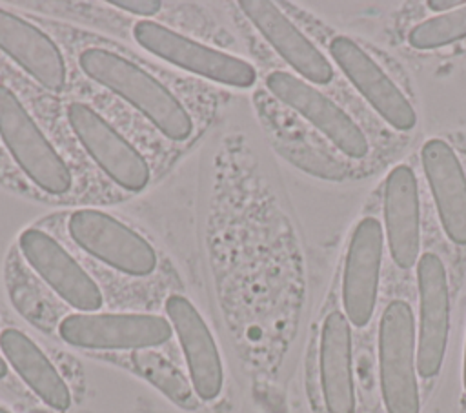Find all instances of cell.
<instances>
[{
	"mask_svg": "<svg viewBox=\"0 0 466 413\" xmlns=\"http://www.w3.org/2000/svg\"><path fill=\"white\" fill-rule=\"evenodd\" d=\"M466 38V5L417 24L408 42L415 49H437Z\"/></svg>",
	"mask_w": 466,
	"mask_h": 413,
	"instance_id": "cell-21",
	"label": "cell"
},
{
	"mask_svg": "<svg viewBox=\"0 0 466 413\" xmlns=\"http://www.w3.org/2000/svg\"><path fill=\"white\" fill-rule=\"evenodd\" d=\"M171 324L149 313H73L58 324L66 344L84 349H149L171 338Z\"/></svg>",
	"mask_w": 466,
	"mask_h": 413,
	"instance_id": "cell-6",
	"label": "cell"
},
{
	"mask_svg": "<svg viewBox=\"0 0 466 413\" xmlns=\"http://www.w3.org/2000/svg\"><path fill=\"white\" fill-rule=\"evenodd\" d=\"M266 86L280 102L322 131L346 156L362 158L368 155V138L362 129L346 111L313 86L286 71L269 73Z\"/></svg>",
	"mask_w": 466,
	"mask_h": 413,
	"instance_id": "cell-8",
	"label": "cell"
},
{
	"mask_svg": "<svg viewBox=\"0 0 466 413\" xmlns=\"http://www.w3.org/2000/svg\"><path fill=\"white\" fill-rule=\"evenodd\" d=\"M109 4L133 13V15H140V16H151L155 13L160 11L162 4L158 0H111Z\"/></svg>",
	"mask_w": 466,
	"mask_h": 413,
	"instance_id": "cell-22",
	"label": "cell"
},
{
	"mask_svg": "<svg viewBox=\"0 0 466 413\" xmlns=\"http://www.w3.org/2000/svg\"><path fill=\"white\" fill-rule=\"evenodd\" d=\"M166 313L180 340L191 386L200 400H213L220 395L224 369L215 338L197 311L182 295H171L166 300Z\"/></svg>",
	"mask_w": 466,
	"mask_h": 413,
	"instance_id": "cell-13",
	"label": "cell"
},
{
	"mask_svg": "<svg viewBox=\"0 0 466 413\" xmlns=\"http://www.w3.org/2000/svg\"><path fill=\"white\" fill-rule=\"evenodd\" d=\"M320 384L328 413H355L351 329L340 311H331L322 324Z\"/></svg>",
	"mask_w": 466,
	"mask_h": 413,
	"instance_id": "cell-18",
	"label": "cell"
},
{
	"mask_svg": "<svg viewBox=\"0 0 466 413\" xmlns=\"http://www.w3.org/2000/svg\"><path fill=\"white\" fill-rule=\"evenodd\" d=\"M18 244L29 266L62 300L80 313H95L100 309V287L51 235L29 227L20 235Z\"/></svg>",
	"mask_w": 466,
	"mask_h": 413,
	"instance_id": "cell-9",
	"label": "cell"
},
{
	"mask_svg": "<svg viewBox=\"0 0 466 413\" xmlns=\"http://www.w3.org/2000/svg\"><path fill=\"white\" fill-rule=\"evenodd\" d=\"M462 384L466 389V346H464V366H462Z\"/></svg>",
	"mask_w": 466,
	"mask_h": 413,
	"instance_id": "cell-25",
	"label": "cell"
},
{
	"mask_svg": "<svg viewBox=\"0 0 466 413\" xmlns=\"http://www.w3.org/2000/svg\"><path fill=\"white\" fill-rule=\"evenodd\" d=\"M0 349L27 388L55 411L71 406V391L46 353L20 329L7 327L0 333Z\"/></svg>",
	"mask_w": 466,
	"mask_h": 413,
	"instance_id": "cell-19",
	"label": "cell"
},
{
	"mask_svg": "<svg viewBox=\"0 0 466 413\" xmlns=\"http://www.w3.org/2000/svg\"><path fill=\"white\" fill-rule=\"evenodd\" d=\"M419 286V340L417 371L431 378L441 371L450 333V293L442 260L435 253H422L417 262Z\"/></svg>",
	"mask_w": 466,
	"mask_h": 413,
	"instance_id": "cell-10",
	"label": "cell"
},
{
	"mask_svg": "<svg viewBox=\"0 0 466 413\" xmlns=\"http://www.w3.org/2000/svg\"><path fill=\"white\" fill-rule=\"evenodd\" d=\"M0 413H9V411H7V409H4V408L0 406Z\"/></svg>",
	"mask_w": 466,
	"mask_h": 413,
	"instance_id": "cell-26",
	"label": "cell"
},
{
	"mask_svg": "<svg viewBox=\"0 0 466 413\" xmlns=\"http://www.w3.org/2000/svg\"><path fill=\"white\" fill-rule=\"evenodd\" d=\"M437 213L446 237L466 246V175L459 156L442 138H430L420 149Z\"/></svg>",
	"mask_w": 466,
	"mask_h": 413,
	"instance_id": "cell-15",
	"label": "cell"
},
{
	"mask_svg": "<svg viewBox=\"0 0 466 413\" xmlns=\"http://www.w3.org/2000/svg\"><path fill=\"white\" fill-rule=\"evenodd\" d=\"M380 262L382 226L377 218L364 217L351 235L342 275V306L348 322L357 327H364L373 317Z\"/></svg>",
	"mask_w": 466,
	"mask_h": 413,
	"instance_id": "cell-11",
	"label": "cell"
},
{
	"mask_svg": "<svg viewBox=\"0 0 466 413\" xmlns=\"http://www.w3.org/2000/svg\"><path fill=\"white\" fill-rule=\"evenodd\" d=\"M133 36L155 56L208 80L233 87H251L257 80L249 62L195 42L162 24L142 20L133 27Z\"/></svg>",
	"mask_w": 466,
	"mask_h": 413,
	"instance_id": "cell-4",
	"label": "cell"
},
{
	"mask_svg": "<svg viewBox=\"0 0 466 413\" xmlns=\"http://www.w3.org/2000/svg\"><path fill=\"white\" fill-rule=\"evenodd\" d=\"M415 322L408 302L391 300L379 324V375L388 413H419Z\"/></svg>",
	"mask_w": 466,
	"mask_h": 413,
	"instance_id": "cell-3",
	"label": "cell"
},
{
	"mask_svg": "<svg viewBox=\"0 0 466 413\" xmlns=\"http://www.w3.org/2000/svg\"><path fill=\"white\" fill-rule=\"evenodd\" d=\"M384 220L391 258L399 267L410 269L419 260L420 211L415 173L404 164L386 176Z\"/></svg>",
	"mask_w": 466,
	"mask_h": 413,
	"instance_id": "cell-17",
	"label": "cell"
},
{
	"mask_svg": "<svg viewBox=\"0 0 466 413\" xmlns=\"http://www.w3.org/2000/svg\"><path fill=\"white\" fill-rule=\"evenodd\" d=\"M466 5L462 0H428V7L433 11H448V9H457Z\"/></svg>",
	"mask_w": 466,
	"mask_h": 413,
	"instance_id": "cell-23",
	"label": "cell"
},
{
	"mask_svg": "<svg viewBox=\"0 0 466 413\" xmlns=\"http://www.w3.org/2000/svg\"><path fill=\"white\" fill-rule=\"evenodd\" d=\"M78 64L91 80L127 100L169 140L182 142L193 133L184 104L135 62L104 47H89L80 53Z\"/></svg>",
	"mask_w": 466,
	"mask_h": 413,
	"instance_id": "cell-1",
	"label": "cell"
},
{
	"mask_svg": "<svg viewBox=\"0 0 466 413\" xmlns=\"http://www.w3.org/2000/svg\"><path fill=\"white\" fill-rule=\"evenodd\" d=\"M0 49L46 89H64L67 67L58 45L36 25L2 7Z\"/></svg>",
	"mask_w": 466,
	"mask_h": 413,
	"instance_id": "cell-16",
	"label": "cell"
},
{
	"mask_svg": "<svg viewBox=\"0 0 466 413\" xmlns=\"http://www.w3.org/2000/svg\"><path fill=\"white\" fill-rule=\"evenodd\" d=\"M0 138L16 166L42 191L64 195L73 184L71 171L53 144L25 111L18 96L0 84Z\"/></svg>",
	"mask_w": 466,
	"mask_h": 413,
	"instance_id": "cell-2",
	"label": "cell"
},
{
	"mask_svg": "<svg viewBox=\"0 0 466 413\" xmlns=\"http://www.w3.org/2000/svg\"><path fill=\"white\" fill-rule=\"evenodd\" d=\"M67 120L87 155L122 189L140 191L151 171L140 151L129 144L102 115L84 102L67 107Z\"/></svg>",
	"mask_w": 466,
	"mask_h": 413,
	"instance_id": "cell-7",
	"label": "cell"
},
{
	"mask_svg": "<svg viewBox=\"0 0 466 413\" xmlns=\"http://www.w3.org/2000/svg\"><path fill=\"white\" fill-rule=\"evenodd\" d=\"M7 375V364H5V360L0 357V378H4Z\"/></svg>",
	"mask_w": 466,
	"mask_h": 413,
	"instance_id": "cell-24",
	"label": "cell"
},
{
	"mask_svg": "<svg viewBox=\"0 0 466 413\" xmlns=\"http://www.w3.org/2000/svg\"><path fill=\"white\" fill-rule=\"evenodd\" d=\"M329 53L346 78L391 127L399 131L415 127L417 115L410 100L359 44L348 36H335Z\"/></svg>",
	"mask_w": 466,
	"mask_h": 413,
	"instance_id": "cell-12",
	"label": "cell"
},
{
	"mask_svg": "<svg viewBox=\"0 0 466 413\" xmlns=\"http://www.w3.org/2000/svg\"><path fill=\"white\" fill-rule=\"evenodd\" d=\"M67 229L86 253L120 273L147 277L157 269L153 246L109 213L76 209L67 220Z\"/></svg>",
	"mask_w": 466,
	"mask_h": 413,
	"instance_id": "cell-5",
	"label": "cell"
},
{
	"mask_svg": "<svg viewBox=\"0 0 466 413\" xmlns=\"http://www.w3.org/2000/svg\"><path fill=\"white\" fill-rule=\"evenodd\" d=\"M133 362L137 369L162 393H166L173 402H177L182 408L197 406V393L193 386H189L184 375L162 355L140 349L133 355Z\"/></svg>",
	"mask_w": 466,
	"mask_h": 413,
	"instance_id": "cell-20",
	"label": "cell"
},
{
	"mask_svg": "<svg viewBox=\"0 0 466 413\" xmlns=\"http://www.w3.org/2000/svg\"><path fill=\"white\" fill-rule=\"evenodd\" d=\"M238 5L271 47L299 75L315 84L331 82L333 67L328 58L273 2L242 0Z\"/></svg>",
	"mask_w": 466,
	"mask_h": 413,
	"instance_id": "cell-14",
	"label": "cell"
}]
</instances>
